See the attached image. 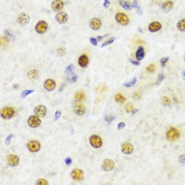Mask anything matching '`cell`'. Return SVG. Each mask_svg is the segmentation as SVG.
Wrapping results in <instances>:
<instances>
[{
  "mask_svg": "<svg viewBox=\"0 0 185 185\" xmlns=\"http://www.w3.org/2000/svg\"><path fill=\"white\" fill-rule=\"evenodd\" d=\"M27 148L31 152H37L40 149V144L36 140H33L30 141L27 144Z\"/></svg>",
  "mask_w": 185,
  "mask_h": 185,
  "instance_id": "obj_12",
  "label": "cell"
},
{
  "mask_svg": "<svg viewBox=\"0 0 185 185\" xmlns=\"http://www.w3.org/2000/svg\"><path fill=\"white\" fill-rule=\"evenodd\" d=\"M48 29V24L44 21H39L35 25V30L39 34H43Z\"/></svg>",
  "mask_w": 185,
  "mask_h": 185,
  "instance_id": "obj_4",
  "label": "cell"
},
{
  "mask_svg": "<svg viewBox=\"0 0 185 185\" xmlns=\"http://www.w3.org/2000/svg\"><path fill=\"white\" fill-rule=\"evenodd\" d=\"M90 143L91 146L95 148H100L103 145V141L100 137L97 135H92L90 138Z\"/></svg>",
  "mask_w": 185,
  "mask_h": 185,
  "instance_id": "obj_5",
  "label": "cell"
},
{
  "mask_svg": "<svg viewBox=\"0 0 185 185\" xmlns=\"http://www.w3.org/2000/svg\"><path fill=\"white\" fill-rule=\"evenodd\" d=\"M29 125L32 128H36L41 124V120L36 116H31L27 120Z\"/></svg>",
  "mask_w": 185,
  "mask_h": 185,
  "instance_id": "obj_9",
  "label": "cell"
},
{
  "mask_svg": "<svg viewBox=\"0 0 185 185\" xmlns=\"http://www.w3.org/2000/svg\"><path fill=\"white\" fill-rule=\"evenodd\" d=\"M147 71L150 72V73H152V72H153L155 70V65L154 64H151L149 65L148 67H147Z\"/></svg>",
  "mask_w": 185,
  "mask_h": 185,
  "instance_id": "obj_40",
  "label": "cell"
},
{
  "mask_svg": "<svg viewBox=\"0 0 185 185\" xmlns=\"http://www.w3.org/2000/svg\"><path fill=\"white\" fill-rule=\"evenodd\" d=\"M177 27L179 30L181 31H185V19H180L177 23Z\"/></svg>",
  "mask_w": 185,
  "mask_h": 185,
  "instance_id": "obj_28",
  "label": "cell"
},
{
  "mask_svg": "<svg viewBox=\"0 0 185 185\" xmlns=\"http://www.w3.org/2000/svg\"><path fill=\"white\" fill-rule=\"evenodd\" d=\"M72 160H71V158L70 157H67V158H66L65 163H66V164L67 165L70 166L72 164Z\"/></svg>",
  "mask_w": 185,
  "mask_h": 185,
  "instance_id": "obj_47",
  "label": "cell"
},
{
  "mask_svg": "<svg viewBox=\"0 0 185 185\" xmlns=\"http://www.w3.org/2000/svg\"><path fill=\"white\" fill-rule=\"evenodd\" d=\"M121 151L124 154L129 155L133 152L134 147L131 143L129 142H125L121 145Z\"/></svg>",
  "mask_w": 185,
  "mask_h": 185,
  "instance_id": "obj_8",
  "label": "cell"
},
{
  "mask_svg": "<svg viewBox=\"0 0 185 185\" xmlns=\"http://www.w3.org/2000/svg\"><path fill=\"white\" fill-rule=\"evenodd\" d=\"M120 6L126 10H131L132 9V4L126 0H119Z\"/></svg>",
  "mask_w": 185,
  "mask_h": 185,
  "instance_id": "obj_22",
  "label": "cell"
},
{
  "mask_svg": "<svg viewBox=\"0 0 185 185\" xmlns=\"http://www.w3.org/2000/svg\"><path fill=\"white\" fill-rule=\"evenodd\" d=\"M30 17L29 15L25 13H19L16 18L17 22L21 26H26L30 22Z\"/></svg>",
  "mask_w": 185,
  "mask_h": 185,
  "instance_id": "obj_3",
  "label": "cell"
},
{
  "mask_svg": "<svg viewBox=\"0 0 185 185\" xmlns=\"http://www.w3.org/2000/svg\"><path fill=\"white\" fill-rule=\"evenodd\" d=\"M115 162L114 161L109 158H107L102 162V168L106 172H110L114 169Z\"/></svg>",
  "mask_w": 185,
  "mask_h": 185,
  "instance_id": "obj_10",
  "label": "cell"
},
{
  "mask_svg": "<svg viewBox=\"0 0 185 185\" xmlns=\"http://www.w3.org/2000/svg\"><path fill=\"white\" fill-rule=\"evenodd\" d=\"M115 116H106L105 117V121L107 122V123H112L113 121H114L115 120Z\"/></svg>",
  "mask_w": 185,
  "mask_h": 185,
  "instance_id": "obj_38",
  "label": "cell"
},
{
  "mask_svg": "<svg viewBox=\"0 0 185 185\" xmlns=\"http://www.w3.org/2000/svg\"><path fill=\"white\" fill-rule=\"evenodd\" d=\"M7 40L5 38H0V45L5 46L6 44Z\"/></svg>",
  "mask_w": 185,
  "mask_h": 185,
  "instance_id": "obj_50",
  "label": "cell"
},
{
  "mask_svg": "<svg viewBox=\"0 0 185 185\" xmlns=\"http://www.w3.org/2000/svg\"><path fill=\"white\" fill-rule=\"evenodd\" d=\"M75 72V67L73 64L68 65L66 68L65 69L64 73L67 75H74Z\"/></svg>",
  "mask_w": 185,
  "mask_h": 185,
  "instance_id": "obj_26",
  "label": "cell"
},
{
  "mask_svg": "<svg viewBox=\"0 0 185 185\" xmlns=\"http://www.w3.org/2000/svg\"><path fill=\"white\" fill-rule=\"evenodd\" d=\"M90 40L91 43V44L93 46H97V40L96 38H93V37H91L90 38Z\"/></svg>",
  "mask_w": 185,
  "mask_h": 185,
  "instance_id": "obj_44",
  "label": "cell"
},
{
  "mask_svg": "<svg viewBox=\"0 0 185 185\" xmlns=\"http://www.w3.org/2000/svg\"><path fill=\"white\" fill-rule=\"evenodd\" d=\"M161 103L164 106H169L171 104L172 101L170 97L167 96H164L161 98Z\"/></svg>",
  "mask_w": 185,
  "mask_h": 185,
  "instance_id": "obj_27",
  "label": "cell"
},
{
  "mask_svg": "<svg viewBox=\"0 0 185 185\" xmlns=\"http://www.w3.org/2000/svg\"><path fill=\"white\" fill-rule=\"evenodd\" d=\"M13 137V135H9L7 137V138H6V141H5V145H6V146L9 145V144H10L11 139V138H12Z\"/></svg>",
  "mask_w": 185,
  "mask_h": 185,
  "instance_id": "obj_41",
  "label": "cell"
},
{
  "mask_svg": "<svg viewBox=\"0 0 185 185\" xmlns=\"http://www.w3.org/2000/svg\"><path fill=\"white\" fill-rule=\"evenodd\" d=\"M137 82V78H134L133 79V80L129 82V83H125L124 84V86L127 87V88H130L133 86H135Z\"/></svg>",
  "mask_w": 185,
  "mask_h": 185,
  "instance_id": "obj_33",
  "label": "cell"
},
{
  "mask_svg": "<svg viewBox=\"0 0 185 185\" xmlns=\"http://www.w3.org/2000/svg\"><path fill=\"white\" fill-rule=\"evenodd\" d=\"M106 90H107V88L105 87H101L99 90V93H102V92H104V91H106Z\"/></svg>",
  "mask_w": 185,
  "mask_h": 185,
  "instance_id": "obj_55",
  "label": "cell"
},
{
  "mask_svg": "<svg viewBox=\"0 0 185 185\" xmlns=\"http://www.w3.org/2000/svg\"><path fill=\"white\" fill-rule=\"evenodd\" d=\"M133 110V106H132L131 105H128L127 106V112H128V113L132 112Z\"/></svg>",
  "mask_w": 185,
  "mask_h": 185,
  "instance_id": "obj_52",
  "label": "cell"
},
{
  "mask_svg": "<svg viewBox=\"0 0 185 185\" xmlns=\"http://www.w3.org/2000/svg\"><path fill=\"white\" fill-rule=\"evenodd\" d=\"M34 113L38 117H44L46 115L47 109L45 106L39 105L34 108Z\"/></svg>",
  "mask_w": 185,
  "mask_h": 185,
  "instance_id": "obj_13",
  "label": "cell"
},
{
  "mask_svg": "<svg viewBox=\"0 0 185 185\" xmlns=\"http://www.w3.org/2000/svg\"><path fill=\"white\" fill-rule=\"evenodd\" d=\"M139 111V109H133V111H132V115H135V114H136L138 111Z\"/></svg>",
  "mask_w": 185,
  "mask_h": 185,
  "instance_id": "obj_56",
  "label": "cell"
},
{
  "mask_svg": "<svg viewBox=\"0 0 185 185\" xmlns=\"http://www.w3.org/2000/svg\"><path fill=\"white\" fill-rule=\"evenodd\" d=\"M56 52L59 56H64L66 54V48L64 47H60L57 49Z\"/></svg>",
  "mask_w": 185,
  "mask_h": 185,
  "instance_id": "obj_31",
  "label": "cell"
},
{
  "mask_svg": "<svg viewBox=\"0 0 185 185\" xmlns=\"http://www.w3.org/2000/svg\"><path fill=\"white\" fill-rule=\"evenodd\" d=\"M180 136V131L174 127H170L166 132L167 139L169 141H173L179 139Z\"/></svg>",
  "mask_w": 185,
  "mask_h": 185,
  "instance_id": "obj_2",
  "label": "cell"
},
{
  "mask_svg": "<svg viewBox=\"0 0 185 185\" xmlns=\"http://www.w3.org/2000/svg\"><path fill=\"white\" fill-rule=\"evenodd\" d=\"M132 7L136 9L137 10L139 13H141V7H140V6H139L137 0H134L133 1V3H132Z\"/></svg>",
  "mask_w": 185,
  "mask_h": 185,
  "instance_id": "obj_34",
  "label": "cell"
},
{
  "mask_svg": "<svg viewBox=\"0 0 185 185\" xmlns=\"http://www.w3.org/2000/svg\"><path fill=\"white\" fill-rule=\"evenodd\" d=\"M68 19V14L63 11H59L55 15L56 21L60 24L65 23L67 21Z\"/></svg>",
  "mask_w": 185,
  "mask_h": 185,
  "instance_id": "obj_11",
  "label": "cell"
},
{
  "mask_svg": "<svg viewBox=\"0 0 185 185\" xmlns=\"http://www.w3.org/2000/svg\"><path fill=\"white\" fill-rule=\"evenodd\" d=\"M4 35H5V38L7 40V42H13L15 40V36L10 32V31L7 30H5L4 31Z\"/></svg>",
  "mask_w": 185,
  "mask_h": 185,
  "instance_id": "obj_24",
  "label": "cell"
},
{
  "mask_svg": "<svg viewBox=\"0 0 185 185\" xmlns=\"http://www.w3.org/2000/svg\"><path fill=\"white\" fill-rule=\"evenodd\" d=\"M34 92V90H24L21 93V97L23 99V98L26 97L27 95L32 93Z\"/></svg>",
  "mask_w": 185,
  "mask_h": 185,
  "instance_id": "obj_32",
  "label": "cell"
},
{
  "mask_svg": "<svg viewBox=\"0 0 185 185\" xmlns=\"http://www.w3.org/2000/svg\"><path fill=\"white\" fill-rule=\"evenodd\" d=\"M115 39H116L115 38H112L109 39L108 40L106 41V42H104L103 44H102L101 46V48H104V47H107V46H108L111 44H112V43L115 40Z\"/></svg>",
  "mask_w": 185,
  "mask_h": 185,
  "instance_id": "obj_35",
  "label": "cell"
},
{
  "mask_svg": "<svg viewBox=\"0 0 185 185\" xmlns=\"http://www.w3.org/2000/svg\"><path fill=\"white\" fill-rule=\"evenodd\" d=\"M132 97L135 100H140L142 97V93L140 91H135L133 93Z\"/></svg>",
  "mask_w": 185,
  "mask_h": 185,
  "instance_id": "obj_36",
  "label": "cell"
},
{
  "mask_svg": "<svg viewBox=\"0 0 185 185\" xmlns=\"http://www.w3.org/2000/svg\"><path fill=\"white\" fill-rule=\"evenodd\" d=\"M17 113V109L11 107H5L0 110V116L3 119H10Z\"/></svg>",
  "mask_w": 185,
  "mask_h": 185,
  "instance_id": "obj_1",
  "label": "cell"
},
{
  "mask_svg": "<svg viewBox=\"0 0 185 185\" xmlns=\"http://www.w3.org/2000/svg\"><path fill=\"white\" fill-rule=\"evenodd\" d=\"M169 57H165V58H162L161 59L160 63H161V67L162 68H164L165 66L166 63L169 61Z\"/></svg>",
  "mask_w": 185,
  "mask_h": 185,
  "instance_id": "obj_37",
  "label": "cell"
},
{
  "mask_svg": "<svg viewBox=\"0 0 185 185\" xmlns=\"http://www.w3.org/2000/svg\"><path fill=\"white\" fill-rule=\"evenodd\" d=\"M153 3L156 6H160L162 3V0H152Z\"/></svg>",
  "mask_w": 185,
  "mask_h": 185,
  "instance_id": "obj_48",
  "label": "cell"
},
{
  "mask_svg": "<svg viewBox=\"0 0 185 185\" xmlns=\"http://www.w3.org/2000/svg\"><path fill=\"white\" fill-rule=\"evenodd\" d=\"M161 7H162V10L165 12L169 13L173 9L174 3L171 1H166L162 3Z\"/></svg>",
  "mask_w": 185,
  "mask_h": 185,
  "instance_id": "obj_19",
  "label": "cell"
},
{
  "mask_svg": "<svg viewBox=\"0 0 185 185\" xmlns=\"http://www.w3.org/2000/svg\"><path fill=\"white\" fill-rule=\"evenodd\" d=\"M73 111L75 115L78 116H82L86 113V108L83 104L78 103L75 105Z\"/></svg>",
  "mask_w": 185,
  "mask_h": 185,
  "instance_id": "obj_14",
  "label": "cell"
},
{
  "mask_svg": "<svg viewBox=\"0 0 185 185\" xmlns=\"http://www.w3.org/2000/svg\"><path fill=\"white\" fill-rule=\"evenodd\" d=\"M36 185H48V182L44 179H39L36 181Z\"/></svg>",
  "mask_w": 185,
  "mask_h": 185,
  "instance_id": "obj_39",
  "label": "cell"
},
{
  "mask_svg": "<svg viewBox=\"0 0 185 185\" xmlns=\"http://www.w3.org/2000/svg\"><path fill=\"white\" fill-rule=\"evenodd\" d=\"M64 6V2L62 0H54L51 4V9L53 11L59 12L62 10Z\"/></svg>",
  "mask_w": 185,
  "mask_h": 185,
  "instance_id": "obj_15",
  "label": "cell"
},
{
  "mask_svg": "<svg viewBox=\"0 0 185 185\" xmlns=\"http://www.w3.org/2000/svg\"><path fill=\"white\" fill-rule=\"evenodd\" d=\"M125 127V123L124 122H121L117 125L119 130H121V129H123Z\"/></svg>",
  "mask_w": 185,
  "mask_h": 185,
  "instance_id": "obj_46",
  "label": "cell"
},
{
  "mask_svg": "<svg viewBox=\"0 0 185 185\" xmlns=\"http://www.w3.org/2000/svg\"><path fill=\"white\" fill-rule=\"evenodd\" d=\"M115 19L118 23L124 26L127 25L129 23V21L128 16L123 13H118L117 14H116L115 16Z\"/></svg>",
  "mask_w": 185,
  "mask_h": 185,
  "instance_id": "obj_7",
  "label": "cell"
},
{
  "mask_svg": "<svg viewBox=\"0 0 185 185\" xmlns=\"http://www.w3.org/2000/svg\"><path fill=\"white\" fill-rule=\"evenodd\" d=\"M145 56L144 48L142 46H140L136 53V57L138 60H141Z\"/></svg>",
  "mask_w": 185,
  "mask_h": 185,
  "instance_id": "obj_23",
  "label": "cell"
},
{
  "mask_svg": "<svg viewBox=\"0 0 185 185\" xmlns=\"http://www.w3.org/2000/svg\"><path fill=\"white\" fill-rule=\"evenodd\" d=\"M90 28L93 30H98L101 26V21L97 18H92L89 22Z\"/></svg>",
  "mask_w": 185,
  "mask_h": 185,
  "instance_id": "obj_16",
  "label": "cell"
},
{
  "mask_svg": "<svg viewBox=\"0 0 185 185\" xmlns=\"http://www.w3.org/2000/svg\"><path fill=\"white\" fill-rule=\"evenodd\" d=\"M61 116V112L59 111H56L55 113V117H54V121H57L59 119L60 117Z\"/></svg>",
  "mask_w": 185,
  "mask_h": 185,
  "instance_id": "obj_43",
  "label": "cell"
},
{
  "mask_svg": "<svg viewBox=\"0 0 185 185\" xmlns=\"http://www.w3.org/2000/svg\"><path fill=\"white\" fill-rule=\"evenodd\" d=\"M71 176L72 178L76 181H82L84 179V173L83 172L78 169H74L71 172Z\"/></svg>",
  "mask_w": 185,
  "mask_h": 185,
  "instance_id": "obj_17",
  "label": "cell"
},
{
  "mask_svg": "<svg viewBox=\"0 0 185 185\" xmlns=\"http://www.w3.org/2000/svg\"><path fill=\"white\" fill-rule=\"evenodd\" d=\"M110 5V2L109 0H104V3H103V6L105 8L107 9L109 6Z\"/></svg>",
  "mask_w": 185,
  "mask_h": 185,
  "instance_id": "obj_51",
  "label": "cell"
},
{
  "mask_svg": "<svg viewBox=\"0 0 185 185\" xmlns=\"http://www.w3.org/2000/svg\"><path fill=\"white\" fill-rule=\"evenodd\" d=\"M43 86L47 91H52L56 87V83L52 79H47L44 82Z\"/></svg>",
  "mask_w": 185,
  "mask_h": 185,
  "instance_id": "obj_18",
  "label": "cell"
},
{
  "mask_svg": "<svg viewBox=\"0 0 185 185\" xmlns=\"http://www.w3.org/2000/svg\"><path fill=\"white\" fill-rule=\"evenodd\" d=\"M78 63L79 65L82 68L87 67L89 64L88 57L85 54L81 55L79 58Z\"/></svg>",
  "mask_w": 185,
  "mask_h": 185,
  "instance_id": "obj_21",
  "label": "cell"
},
{
  "mask_svg": "<svg viewBox=\"0 0 185 185\" xmlns=\"http://www.w3.org/2000/svg\"><path fill=\"white\" fill-rule=\"evenodd\" d=\"M19 162V157L14 154H9L6 157V162L7 165L11 167L17 166Z\"/></svg>",
  "mask_w": 185,
  "mask_h": 185,
  "instance_id": "obj_6",
  "label": "cell"
},
{
  "mask_svg": "<svg viewBox=\"0 0 185 185\" xmlns=\"http://www.w3.org/2000/svg\"><path fill=\"white\" fill-rule=\"evenodd\" d=\"M185 154H182V155H181L179 157V161L180 162V164H185Z\"/></svg>",
  "mask_w": 185,
  "mask_h": 185,
  "instance_id": "obj_45",
  "label": "cell"
},
{
  "mask_svg": "<svg viewBox=\"0 0 185 185\" xmlns=\"http://www.w3.org/2000/svg\"><path fill=\"white\" fill-rule=\"evenodd\" d=\"M162 28V25L157 21L153 22L148 26V29L149 31L152 32H155L159 31Z\"/></svg>",
  "mask_w": 185,
  "mask_h": 185,
  "instance_id": "obj_20",
  "label": "cell"
},
{
  "mask_svg": "<svg viewBox=\"0 0 185 185\" xmlns=\"http://www.w3.org/2000/svg\"><path fill=\"white\" fill-rule=\"evenodd\" d=\"M27 75L29 79H36L38 76V72L36 70H31L28 71Z\"/></svg>",
  "mask_w": 185,
  "mask_h": 185,
  "instance_id": "obj_25",
  "label": "cell"
},
{
  "mask_svg": "<svg viewBox=\"0 0 185 185\" xmlns=\"http://www.w3.org/2000/svg\"><path fill=\"white\" fill-rule=\"evenodd\" d=\"M129 61L133 65H135V66H139L140 65V63L139 62H137V61H135V60H132V59H129Z\"/></svg>",
  "mask_w": 185,
  "mask_h": 185,
  "instance_id": "obj_53",
  "label": "cell"
},
{
  "mask_svg": "<svg viewBox=\"0 0 185 185\" xmlns=\"http://www.w3.org/2000/svg\"><path fill=\"white\" fill-rule=\"evenodd\" d=\"M115 100L117 102L122 103H124L126 100V99L121 93H117L115 95Z\"/></svg>",
  "mask_w": 185,
  "mask_h": 185,
  "instance_id": "obj_30",
  "label": "cell"
},
{
  "mask_svg": "<svg viewBox=\"0 0 185 185\" xmlns=\"http://www.w3.org/2000/svg\"><path fill=\"white\" fill-rule=\"evenodd\" d=\"M86 98L85 93L83 91H79L75 95V99L78 101H83Z\"/></svg>",
  "mask_w": 185,
  "mask_h": 185,
  "instance_id": "obj_29",
  "label": "cell"
},
{
  "mask_svg": "<svg viewBox=\"0 0 185 185\" xmlns=\"http://www.w3.org/2000/svg\"><path fill=\"white\" fill-rule=\"evenodd\" d=\"M164 74H160L158 76V80H157V82L158 83H160L161 82H162V80H164Z\"/></svg>",
  "mask_w": 185,
  "mask_h": 185,
  "instance_id": "obj_49",
  "label": "cell"
},
{
  "mask_svg": "<svg viewBox=\"0 0 185 185\" xmlns=\"http://www.w3.org/2000/svg\"><path fill=\"white\" fill-rule=\"evenodd\" d=\"M78 75H75L74 76H73L71 78L69 79L68 78V80L70 82V83H75L76 82V81L78 80Z\"/></svg>",
  "mask_w": 185,
  "mask_h": 185,
  "instance_id": "obj_42",
  "label": "cell"
},
{
  "mask_svg": "<svg viewBox=\"0 0 185 185\" xmlns=\"http://www.w3.org/2000/svg\"><path fill=\"white\" fill-rule=\"evenodd\" d=\"M185 70H183V71H182V76H183V79H184V80H185Z\"/></svg>",
  "mask_w": 185,
  "mask_h": 185,
  "instance_id": "obj_57",
  "label": "cell"
},
{
  "mask_svg": "<svg viewBox=\"0 0 185 185\" xmlns=\"http://www.w3.org/2000/svg\"><path fill=\"white\" fill-rule=\"evenodd\" d=\"M108 35V34H107L106 35H104V36H98L97 37L96 39H97V40H98V41H101V40L107 36Z\"/></svg>",
  "mask_w": 185,
  "mask_h": 185,
  "instance_id": "obj_54",
  "label": "cell"
}]
</instances>
